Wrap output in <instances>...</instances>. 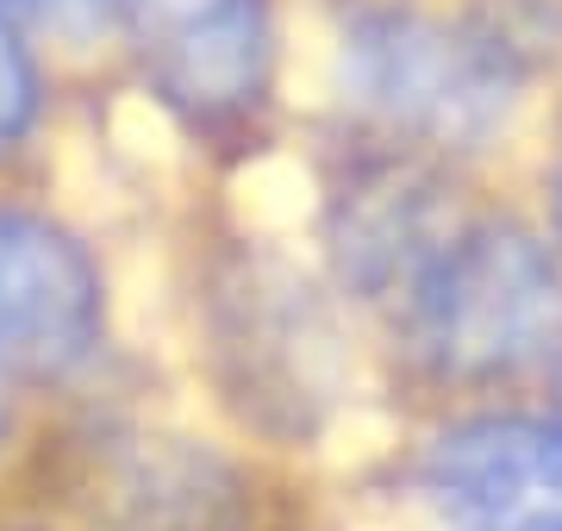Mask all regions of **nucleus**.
I'll use <instances>...</instances> for the list:
<instances>
[{
	"label": "nucleus",
	"instance_id": "nucleus-9",
	"mask_svg": "<svg viewBox=\"0 0 562 531\" xmlns=\"http://www.w3.org/2000/svg\"><path fill=\"white\" fill-rule=\"evenodd\" d=\"M113 0H0V13H25L38 25H57V32H88V25L106 20Z\"/></svg>",
	"mask_w": 562,
	"mask_h": 531
},
{
	"label": "nucleus",
	"instance_id": "nucleus-1",
	"mask_svg": "<svg viewBox=\"0 0 562 531\" xmlns=\"http://www.w3.org/2000/svg\"><path fill=\"white\" fill-rule=\"evenodd\" d=\"M401 313L425 363L482 382L562 338V275L513 225H457L401 294Z\"/></svg>",
	"mask_w": 562,
	"mask_h": 531
},
{
	"label": "nucleus",
	"instance_id": "nucleus-4",
	"mask_svg": "<svg viewBox=\"0 0 562 531\" xmlns=\"http://www.w3.org/2000/svg\"><path fill=\"white\" fill-rule=\"evenodd\" d=\"M425 494L462 531H562V431L475 419L425 450Z\"/></svg>",
	"mask_w": 562,
	"mask_h": 531
},
{
	"label": "nucleus",
	"instance_id": "nucleus-5",
	"mask_svg": "<svg viewBox=\"0 0 562 531\" xmlns=\"http://www.w3.org/2000/svg\"><path fill=\"white\" fill-rule=\"evenodd\" d=\"M138 25L157 82L181 113L225 125L250 113L269 69L262 0H120Z\"/></svg>",
	"mask_w": 562,
	"mask_h": 531
},
{
	"label": "nucleus",
	"instance_id": "nucleus-3",
	"mask_svg": "<svg viewBox=\"0 0 562 531\" xmlns=\"http://www.w3.org/2000/svg\"><path fill=\"white\" fill-rule=\"evenodd\" d=\"M94 331L101 275L88 250L38 213L0 206V357L32 375H63L94 350Z\"/></svg>",
	"mask_w": 562,
	"mask_h": 531
},
{
	"label": "nucleus",
	"instance_id": "nucleus-8",
	"mask_svg": "<svg viewBox=\"0 0 562 531\" xmlns=\"http://www.w3.org/2000/svg\"><path fill=\"white\" fill-rule=\"evenodd\" d=\"M32 113H38L32 63H25V50L13 44V32H7V20H0V150L32 125Z\"/></svg>",
	"mask_w": 562,
	"mask_h": 531
},
{
	"label": "nucleus",
	"instance_id": "nucleus-2",
	"mask_svg": "<svg viewBox=\"0 0 562 531\" xmlns=\"http://www.w3.org/2000/svg\"><path fill=\"white\" fill-rule=\"evenodd\" d=\"M525 50V25L501 13L450 25L406 7H375L344 38V82L375 120L431 144H469L506 113Z\"/></svg>",
	"mask_w": 562,
	"mask_h": 531
},
{
	"label": "nucleus",
	"instance_id": "nucleus-11",
	"mask_svg": "<svg viewBox=\"0 0 562 531\" xmlns=\"http://www.w3.org/2000/svg\"><path fill=\"white\" fill-rule=\"evenodd\" d=\"M557 213H562V182H557Z\"/></svg>",
	"mask_w": 562,
	"mask_h": 531
},
{
	"label": "nucleus",
	"instance_id": "nucleus-6",
	"mask_svg": "<svg viewBox=\"0 0 562 531\" xmlns=\"http://www.w3.org/2000/svg\"><path fill=\"white\" fill-rule=\"evenodd\" d=\"M450 231L457 225H443L438 194H431L419 169H375L344 201V219H338L344 275L369 301H401Z\"/></svg>",
	"mask_w": 562,
	"mask_h": 531
},
{
	"label": "nucleus",
	"instance_id": "nucleus-7",
	"mask_svg": "<svg viewBox=\"0 0 562 531\" xmlns=\"http://www.w3.org/2000/svg\"><path fill=\"white\" fill-rule=\"evenodd\" d=\"M232 494L238 482L225 463L181 444H144L113 475V500L132 531H225Z\"/></svg>",
	"mask_w": 562,
	"mask_h": 531
},
{
	"label": "nucleus",
	"instance_id": "nucleus-10",
	"mask_svg": "<svg viewBox=\"0 0 562 531\" xmlns=\"http://www.w3.org/2000/svg\"><path fill=\"white\" fill-rule=\"evenodd\" d=\"M0 431H7V394H0Z\"/></svg>",
	"mask_w": 562,
	"mask_h": 531
}]
</instances>
